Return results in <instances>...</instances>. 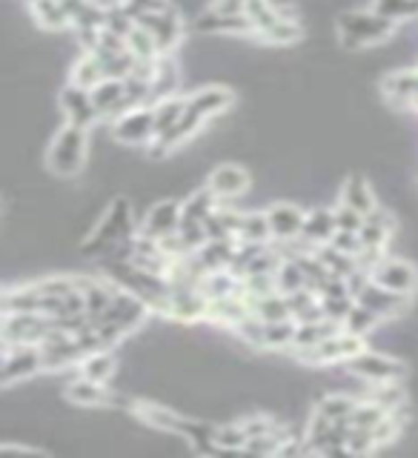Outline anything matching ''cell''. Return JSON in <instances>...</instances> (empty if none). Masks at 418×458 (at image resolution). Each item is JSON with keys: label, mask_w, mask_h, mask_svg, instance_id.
<instances>
[{"label": "cell", "mask_w": 418, "mask_h": 458, "mask_svg": "<svg viewBox=\"0 0 418 458\" xmlns=\"http://www.w3.org/2000/svg\"><path fill=\"white\" fill-rule=\"evenodd\" d=\"M135 224H132V204L129 198H115L109 209L104 212V218L98 221L92 229V235L81 243L83 255H112L115 250H121L124 243L135 238Z\"/></svg>", "instance_id": "1"}, {"label": "cell", "mask_w": 418, "mask_h": 458, "mask_svg": "<svg viewBox=\"0 0 418 458\" xmlns=\"http://www.w3.org/2000/svg\"><path fill=\"white\" fill-rule=\"evenodd\" d=\"M86 149H90V129L66 121L49 143L47 152L49 172L57 178H75L86 164Z\"/></svg>", "instance_id": "2"}, {"label": "cell", "mask_w": 418, "mask_h": 458, "mask_svg": "<svg viewBox=\"0 0 418 458\" xmlns=\"http://www.w3.org/2000/svg\"><path fill=\"white\" fill-rule=\"evenodd\" d=\"M393 32H396V21L384 18L376 9H350L338 14V38L350 49L384 43Z\"/></svg>", "instance_id": "3"}, {"label": "cell", "mask_w": 418, "mask_h": 458, "mask_svg": "<svg viewBox=\"0 0 418 458\" xmlns=\"http://www.w3.org/2000/svg\"><path fill=\"white\" fill-rule=\"evenodd\" d=\"M353 378L364 384H390V381H405L407 378V364L398 361L393 355H384L376 350H362L347 364H341Z\"/></svg>", "instance_id": "4"}, {"label": "cell", "mask_w": 418, "mask_h": 458, "mask_svg": "<svg viewBox=\"0 0 418 458\" xmlns=\"http://www.w3.org/2000/svg\"><path fill=\"white\" fill-rule=\"evenodd\" d=\"M364 341L367 338H358V335L347 333V329L341 327L336 335H329L327 341H321L319 347L295 352V358L301 364H310V367H341V364H347L350 358H355L367 347Z\"/></svg>", "instance_id": "5"}, {"label": "cell", "mask_w": 418, "mask_h": 458, "mask_svg": "<svg viewBox=\"0 0 418 458\" xmlns=\"http://www.w3.org/2000/svg\"><path fill=\"white\" fill-rule=\"evenodd\" d=\"M43 372V355L38 344H9L4 347V367H0V384L12 390L14 384H23Z\"/></svg>", "instance_id": "6"}, {"label": "cell", "mask_w": 418, "mask_h": 458, "mask_svg": "<svg viewBox=\"0 0 418 458\" xmlns=\"http://www.w3.org/2000/svg\"><path fill=\"white\" fill-rule=\"evenodd\" d=\"M112 138L124 147H152L155 143V109L152 104L132 106L112 121Z\"/></svg>", "instance_id": "7"}, {"label": "cell", "mask_w": 418, "mask_h": 458, "mask_svg": "<svg viewBox=\"0 0 418 458\" xmlns=\"http://www.w3.org/2000/svg\"><path fill=\"white\" fill-rule=\"evenodd\" d=\"M57 329V321L43 312H9L4 315V347L9 344H43Z\"/></svg>", "instance_id": "8"}, {"label": "cell", "mask_w": 418, "mask_h": 458, "mask_svg": "<svg viewBox=\"0 0 418 458\" xmlns=\"http://www.w3.org/2000/svg\"><path fill=\"white\" fill-rule=\"evenodd\" d=\"M152 315L155 312L149 310L147 301L138 298L135 293L121 290V286H118V293H115V301H112L109 310L100 315L98 321H109L115 327H121L126 335H132V333H138V329L152 318Z\"/></svg>", "instance_id": "9"}, {"label": "cell", "mask_w": 418, "mask_h": 458, "mask_svg": "<svg viewBox=\"0 0 418 458\" xmlns=\"http://www.w3.org/2000/svg\"><path fill=\"white\" fill-rule=\"evenodd\" d=\"M207 318H209V298L204 295L200 286H172L164 321L198 324Z\"/></svg>", "instance_id": "10"}, {"label": "cell", "mask_w": 418, "mask_h": 458, "mask_svg": "<svg viewBox=\"0 0 418 458\" xmlns=\"http://www.w3.org/2000/svg\"><path fill=\"white\" fill-rule=\"evenodd\" d=\"M370 278L387 286V290L401 293V295L418 293V267L405 261V258H396V255H384L381 261L372 267Z\"/></svg>", "instance_id": "11"}, {"label": "cell", "mask_w": 418, "mask_h": 458, "mask_svg": "<svg viewBox=\"0 0 418 458\" xmlns=\"http://www.w3.org/2000/svg\"><path fill=\"white\" fill-rule=\"evenodd\" d=\"M181 218H183V200H178V198H161V200H155V204L147 209L138 233L149 235L155 241H164V238L178 233Z\"/></svg>", "instance_id": "12"}, {"label": "cell", "mask_w": 418, "mask_h": 458, "mask_svg": "<svg viewBox=\"0 0 418 458\" xmlns=\"http://www.w3.org/2000/svg\"><path fill=\"white\" fill-rule=\"evenodd\" d=\"M38 347H40V355H43V372H66L69 367L78 369L81 358H83L75 335L64 333V329H55V333H49L47 341L38 344Z\"/></svg>", "instance_id": "13"}, {"label": "cell", "mask_w": 418, "mask_h": 458, "mask_svg": "<svg viewBox=\"0 0 418 458\" xmlns=\"http://www.w3.org/2000/svg\"><path fill=\"white\" fill-rule=\"evenodd\" d=\"M355 301H358V304H364L367 310L376 312L381 321H398L401 315L410 310V295L387 290V286L376 284L372 278L362 286V293L355 295Z\"/></svg>", "instance_id": "14"}, {"label": "cell", "mask_w": 418, "mask_h": 458, "mask_svg": "<svg viewBox=\"0 0 418 458\" xmlns=\"http://www.w3.org/2000/svg\"><path fill=\"white\" fill-rule=\"evenodd\" d=\"M138 23L143 29H149V35L155 38L161 55H172V52H175V47H181L183 21H181V14L172 9V6H166L161 12H147Z\"/></svg>", "instance_id": "15"}, {"label": "cell", "mask_w": 418, "mask_h": 458, "mask_svg": "<svg viewBox=\"0 0 418 458\" xmlns=\"http://www.w3.org/2000/svg\"><path fill=\"white\" fill-rule=\"evenodd\" d=\"M57 104H61L66 121L75 123V126L92 129L98 121H104V118H100L98 106H95V100H92V89H83V86L72 83V81L64 86L61 95H57Z\"/></svg>", "instance_id": "16"}, {"label": "cell", "mask_w": 418, "mask_h": 458, "mask_svg": "<svg viewBox=\"0 0 418 458\" xmlns=\"http://www.w3.org/2000/svg\"><path fill=\"white\" fill-rule=\"evenodd\" d=\"M64 395L69 404H75L81 410H100V407H115L118 404V395H109L107 384H98L92 378H72L66 386H64Z\"/></svg>", "instance_id": "17"}, {"label": "cell", "mask_w": 418, "mask_h": 458, "mask_svg": "<svg viewBox=\"0 0 418 458\" xmlns=\"http://www.w3.org/2000/svg\"><path fill=\"white\" fill-rule=\"evenodd\" d=\"M267 218H269V229H272V241H293L301 235L307 221V212L298 204H290V200H278V204L267 207Z\"/></svg>", "instance_id": "18"}, {"label": "cell", "mask_w": 418, "mask_h": 458, "mask_svg": "<svg viewBox=\"0 0 418 458\" xmlns=\"http://www.w3.org/2000/svg\"><path fill=\"white\" fill-rule=\"evenodd\" d=\"M207 186L215 192L218 200H235L238 195H243L252 186L250 172L238 166V164H221L209 172Z\"/></svg>", "instance_id": "19"}, {"label": "cell", "mask_w": 418, "mask_h": 458, "mask_svg": "<svg viewBox=\"0 0 418 458\" xmlns=\"http://www.w3.org/2000/svg\"><path fill=\"white\" fill-rule=\"evenodd\" d=\"M192 29L200 35H255V26L247 14H221L218 9L200 12Z\"/></svg>", "instance_id": "20"}, {"label": "cell", "mask_w": 418, "mask_h": 458, "mask_svg": "<svg viewBox=\"0 0 418 458\" xmlns=\"http://www.w3.org/2000/svg\"><path fill=\"white\" fill-rule=\"evenodd\" d=\"M215 433H218V424H212L207 419H192V415H181L178 429H175V436H181L190 444L195 455H218Z\"/></svg>", "instance_id": "21"}, {"label": "cell", "mask_w": 418, "mask_h": 458, "mask_svg": "<svg viewBox=\"0 0 418 458\" xmlns=\"http://www.w3.org/2000/svg\"><path fill=\"white\" fill-rule=\"evenodd\" d=\"M233 104H235V95L229 92L226 86H218V83L200 86V89H195L192 95H186V106H190L192 112H198L204 121L218 118V114H224Z\"/></svg>", "instance_id": "22"}, {"label": "cell", "mask_w": 418, "mask_h": 458, "mask_svg": "<svg viewBox=\"0 0 418 458\" xmlns=\"http://www.w3.org/2000/svg\"><path fill=\"white\" fill-rule=\"evenodd\" d=\"M92 100L100 112V118H121L124 112H129V98H126V83L124 81H115V78H104L95 89H92Z\"/></svg>", "instance_id": "23"}, {"label": "cell", "mask_w": 418, "mask_h": 458, "mask_svg": "<svg viewBox=\"0 0 418 458\" xmlns=\"http://www.w3.org/2000/svg\"><path fill=\"white\" fill-rule=\"evenodd\" d=\"M252 315L250 310V301L241 295H226V298H209V324H221L235 329L241 321H247Z\"/></svg>", "instance_id": "24"}, {"label": "cell", "mask_w": 418, "mask_h": 458, "mask_svg": "<svg viewBox=\"0 0 418 458\" xmlns=\"http://www.w3.org/2000/svg\"><path fill=\"white\" fill-rule=\"evenodd\" d=\"M78 284H81L83 298H86V315H90L92 321H98L115 301L118 284H112L107 276L104 278H78Z\"/></svg>", "instance_id": "25"}, {"label": "cell", "mask_w": 418, "mask_h": 458, "mask_svg": "<svg viewBox=\"0 0 418 458\" xmlns=\"http://www.w3.org/2000/svg\"><path fill=\"white\" fill-rule=\"evenodd\" d=\"M393 229H396V218L387 209L379 207L372 215H367L364 226L358 229V238H362V250H387Z\"/></svg>", "instance_id": "26"}, {"label": "cell", "mask_w": 418, "mask_h": 458, "mask_svg": "<svg viewBox=\"0 0 418 458\" xmlns=\"http://www.w3.org/2000/svg\"><path fill=\"white\" fill-rule=\"evenodd\" d=\"M338 224H336V209L333 207H315L307 212L304 229H301V238H307L315 247H324L336 238Z\"/></svg>", "instance_id": "27"}, {"label": "cell", "mask_w": 418, "mask_h": 458, "mask_svg": "<svg viewBox=\"0 0 418 458\" xmlns=\"http://www.w3.org/2000/svg\"><path fill=\"white\" fill-rule=\"evenodd\" d=\"M235 252H238V238H221V241H207L204 247L192 255L207 272H218V269H233Z\"/></svg>", "instance_id": "28"}, {"label": "cell", "mask_w": 418, "mask_h": 458, "mask_svg": "<svg viewBox=\"0 0 418 458\" xmlns=\"http://www.w3.org/2000/svg\"><path fill=\"white\" fill-rule=\"evenodd\" d=\"M132 410H135V415L143 424L158 429V433H166V436H175L178 421H181V415H183V412L172 410V407L158 404V401H135Z\"/></svg>", "instance_id": "29"}, {"label": "cell", "mask_w": 418, "mask_h": 458, "mask_svg": "<svg viewBox=\"0 0 418 458\" xmlns=\"http://www.w3.org/2000/svg\"><path fill=\"white\" fill-rule=\"evenodd\" d=\"M341 204H347L353 209H358L367 218L379 209V200H376V192H372V186L364 175H350L347 181L341 183Z\"/></svg>", "instance_id": "30"}, {"label": "cell", "mask_w": 418, "mask_h": 458, "mask_svg": "<svg viewBox=\"0 0 418 458\" xmlns=\"http://www.w3.org/2000/svg\"><path fill=\"white\" fill-rule=\"evenodd\" d=\"M341 329L338 321L333 318H319V321H304V324H298V333H295V344H293V355L295 352H304V350H312V347H319L321 341H327L329 335H336Z\"/></svg>", "instance_id": "31"}, {"label": "cell", "mask_w": 418, "mask_h": 458, "mask_svg": "<svg viewBox=\"0 0 418 458\" xmlns=\"http://www.w3.org/2000/svg\"><path fill=\"white\" fill-rule=\"evenodd\" d=\"M118 372V358H115L112 350H98L81 358L78 364V376L83 378H92L98 384H109V378Z\"/></svg>", "instance_id": "32"}, {"label": "cell", "mask_w": 418, "mask_h": 458, "mask_svg": "<svg viewBox=\"0 0 418 458\" xmlns=\"http://www.w3.org/2000/svg\"><path fill=\"white\" fill-rule=\"evenodd\" d=\"M243 298L250 301V310L255 318H261V321H284V318H293V312H290V304H286V295L284 293H269V295H247L243 293Z\"/></svg>", "instance_id": "33"}, {"label": "cell", "mask_w": 418, "mask_h": 458, "mask_svg": "<svg viewBox=\"0 0 418 458\" xmlns=\"http://www.w3.org/2000/svg\"><path fill=\"white\" fill-rule=\"evenodd\" d=\"M152 109H155V135L161 138L164 132H169V129L183 118V112H186V95L178 92V95L161 98V100H155Z\"/></svg>", "instance_id": "34"}, {"label": "cell", "mask_w": 418, "mask_h": 458, "mask_svg": "<svg viewBox=\"0 0 418 458\" xmlns=\"http://www.w3.org/2000/svg\"><path fill=\"white\" fill-rule=\"evenodd\" d=\"M264 350L272 352H290L295 344L298 333V321L295 318H284V321H264Z\"/></svg>", "instance_id": "35"}, {"label": "cell", "mask_w": 418, "mask_h": 458, "mask_svg": "<svg viewBox=\"0 0 418 458\" xmlns=\"http://www.w3.org/2000/svg\"><path fill=\"white\" fill-rule=\"evenodd\" d=\"M355 407H358V398L350 393H324L315 401V410L329 421H350Z\"/></svg>", "instance_id": "36"}, {"label": "cell", "mask_w": 418, "mask_h": 458, "mask_svg": "<svg viewBox=\"0 0 418 458\" xmlns=\"http://www.w3.org/2000/svg\"><path fill=\"white\" fill-rule=\"evenodd\" d=\"M29 12H32V18L38 26L43 29H66L72 26L69 14L64 12V4L61 0H29Z\"/></svg>", "instance_id": "37"}, {"label": "cell", "mask_w": 418, "mask_h": 458, "mask_svg": "<svg viewBox=\"0 0 418 458\" xmlns=\"http://www.w3.org/2000/svg\"><path fill=\"white\" fill-rule=\"evenodd\" d=\"M221 200L215 198V192L209 186H200L195 190L190 198L183 200V221H198V224H207V218H212L215 209H218Z\"/></svg>", "instance_id": "38"}, {"label": "cell", "mask_w": 418, "mask_h": 458, "mask_svg": "<svg viewBox=\"0 0 418 458\" xmlns=\"http://www.w3.org/2000/svg\"><path fill=\"white\" fill-rule=\"evenodd\" d=\"M104 78H107L104 61H100V57L92 55V52H83V57H78V64L72 66V72H69V81L83 86V89H95V86Z\"/></svg>", "instance_id": "39"}, {"label": "cell", "mask_w": 418, "mask_h": 458, "mask_svg": "<svg viewBox=\"0 0 418 458\" xmlns=\"http://www.w3.org/2000/svg\"><path fill=\"white\" fill-rule=\"evenodd\" d=\"M238 241H247V243H269L272 241L267 209L243 212V221H241V229H238Z\"/></svg>", "instance_id": "40"}, {"label": "cell", "mask_w": 418, "mask_h": 458, "mask_svg": "<svg viewBox=\"0 0 418 458\" xmlns=\"http://www.w3.org/2000/svg\"><path fill=\"white\" fill-rule=\"evenodd\" d=\"M379 324H381V318L372 310H367L364 304H353V310L347 312V318H344V329L347 333H353V335H358V338H367V335H372L379 329Z\"/></svg>", "instance_id": "41"}, {"label": "cell", "mask_w": 418, "mask_h": 458, "mask_svg": "<svg viewBox=\"0 0 418 458\" xmlns=\"http://www.w3.org/2000/svg\"><path fill=\"white\" fill-rule=\"evenodd\" d=\"M126 47H129V52H132L141 64H155L158 57H164V55H161V49H158L155 38L149 35V29H143L141 23L132 29V32H129Z\"/></svg>", "instance_id": "42"}, {"label": "cell", "mask_w": 418, "mask_h": 458, "mask_svg": "<svg viewBox=\"0 0 418 458\" xmlns=\"http://www.w3.org/2000/svg\"><path fill=\"white\" fill-rule=\"evenodd\" d=\"M387 407H381L379 401H372V398H367V395H362L358 398V407L353 410V415H350V424L353 427H358V429H376L384 419H387Z\"/></svg>", "instance_id": "43"}, {"label": "cell", "mask_w": 418, "mask_h": 458, "mask_svg": "<svg viewBox=\"0 0 418 458\" xmlns=\"http://www.w3.org/2000/svg\"><path fill=\"white\" fill-rule=\"evenodd\" d=\"M215 444H218V453H243V450H247V444H250V433L243 429L241 421L218 424Z\"/></svg>", "instance_id": "44"}, {"label": "cell", "mask_w": 418, "mask_h": 458, "mask_svg": "<svg viewBox=\"0 0 418 458\" xmlns=\"http://www.w3.org/2000/svg\"><path fill=\"white\" fill-rule=\"evenodd\" d=\"M258 38H261L264 43H269V47H293V43L301 38L298 18H278L269 29H264Z\"/></svg>", "instance_id": "45"}, {"label": "cell", "mask_w": 418, "mask_h": 458, "mask_svg": "<svg viewBox=\"0 0 418 458\" xmlns=\"http://www.w3.org/2000/svg\"><path fill=\"white\" fill-rule=\"evenodd\" d=\"M304 286H307V276H304V269H301V264L295 258H284L281 267L276 269V290L290 295L295 290H304Z\"/></svg>", "instance_id": "46"}, {"label": "cell", "mask_w": 418, "mask_h": 458, "mask_svg": "<svg viewBox=\"0 0 418 458\" xmlns=\"http://www.w3.org/2000/svg\"><path fill=\"white\" fill-rule=\"evenodd\" d=\"M372 9L396 23L418 18V0H372Z\"/></svg>", "instance_id": "47"}, {"label": "cell", "mask_w": 418, "mask_h": 458, "mask_svg": "<svg viewBox=\"0 0 418 458\" xmlns=\"http://www.w3.org/2000/svg\"><path fill=\"white\" fill-rule=\"evenodd\" d=\"M264 321L261 318H255V315H250L247 321H241L233 333L241 338V344H247V347L252 350H264Z\"/></svg>", "instance_id": "48"}, {"label": "cell", "mask_w": 418, "mask_h": 458, "mask_svg": "<svg viewBox=\"0 0 418 458\" xmlns=\"http://www.w3.org/2000/svg\"><path fill=\"white\" fill-rule=\"evenodd\" d=\"M321 298V310H324V318H333L338 324H344L347 312L353 310L355 298L353 295H319Z\"/></svg>", "instance_id": "49"}, {"label": "cell", "mask_w": 418, "mask_h": 458, "mask_svg": "<svg viewBox=\"0 0 418 458\" xmlns=\"http://www.w3.org/2000/svg\"><path fill=\"white\" fill-rule=\"evenodd\" d=\"M247 18L252 21V26H255V38H258V35L264 32V29H269L272 23L278 21V14L267 6V0H247Z\"/></svg>", "instance_id": "50"}, {"label": "cell", "mask_w": 418, "mask_h": 458, "mask_svg": "<svg viewBox=\"0 0 418 458\" xmlns=\"http://www.w3.org/2000/svg\"><path fill=\"white\" fill-rule=\"evenodd\" d=\"M135 26H138V21L126 12V6L115 9V12H107V23H104L107 32L118 35V38H129V32H132Z\"/></svg>", "instance_id": "51"}, {"label": "cell", "mask_w": 418, "mask_h": 458, "mask_svg": "<svg viewBox=\"0 0 418 458\" xmlns=\"http://www.w3.org/2000/svg\"><path fill=\"white\" fill-rule=\"evenodd\" d=\"M333 209H336V224H338V229H347V233H358V229H362L364 221H367L362 212L347 207V204H341V200H338Z\"/></svg>", "instance_id": "52"}, {"label": "cell", "mask_w": 418, "mask_h": 458, "mask_svg": "<svg viewBox=\"0 0 418 458\" xmlns=\"http://www.w3.org/2000/svg\"><path fill=\"white\" fill-rule=\"evenodd\" d=\"M329 243H333L336 250L347 252V255H355V258H358V252H362V238H358V233H347V229H338L336 238L329 241Z\"/></svg>", "instance_id": "53"}, {"label": "cell", "mask_w": 418, "mask_h": 458, "mask_svg": "<svg viewBox=\"0 0 418 458\" xmlns=\"http://www.w3.org/2000/svg\"><path fill=\"white\" fill-rule=\"evenodd\" d=\"M267 6L278 14V18H298L295 0H267Z\"/></svg>", "instance_id": "54"}, {"label": "cell", "mask_w": 418, "mask_h": 458, "mask_svg": "<svg viewBox=\"0 0 418 458\" xmlns=\"http://www.w3.org/2000/svg\"><path fill=\"white\" fill-rule=\"evenodd\" d=\"M212 9L221 14H247V0H215Z\"/></svg>", "instance_id": "55"}, {"label": "cell", "mask_w": 418, "mask_h": 458, "mask_svg": "<svg viewBox=\"0 0 418 458\" xmlns=\"http://www.w3.org/2000/svg\"><path fill=\"white\" fill-rule=\"evenodd\" d=\"M92 4L98 6V9H104V12H115V9H121L126 0H92Z\"/></svg>", "instance_id": "56"}]
</instances>
